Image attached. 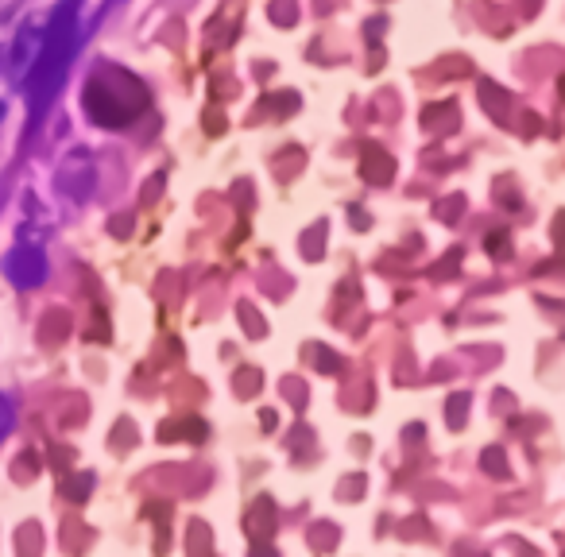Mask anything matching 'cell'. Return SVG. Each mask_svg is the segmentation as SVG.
Returning a JSON list of instances; mask_svg holds the SVG:
<instances>
[{"label":"cell","instance_id":"obj_2","mask_svg":"<svg viewBox=\"0 0 565 557\" xmlns=\"http://www.w3.org/2000/svg\"><path fill=\"white\" fill-rule=\"evenodd\" d=\"M4 430H8V407H4V399H0V438H4Z\"/></svg>","mask_w":565,"mask_h":557},{"label":"cell","instance_id":"obj_3","mask_svg":"<svg viewBox=\"0 0 565 557\" xmlns=\"http://www.w3.org/2000/svg\"><path fill=\"white\" fill-rule=\"evenodd\" d=\"M0 113H4V109H0Z\"/></svg>","mask_w":565,"mask_h":557},{"label":"cell","instance_id":"obj_1","mask_svg":"<svg viewBox=\"0 0 565 557\" xmlns=\"http://www.w3.org/2000/svg\"><path fill=\"white\" fill-rule=\"evenodd\" d=\"M8 275H12V283H16V287H35V283L43 279V260H39V252H31V248L12 252V260H8Z\"/></svg>","mask_w":565,"mask_h":557}]
</instances>
